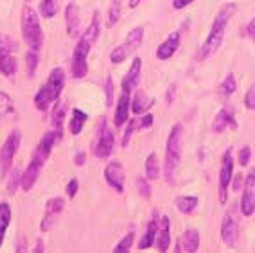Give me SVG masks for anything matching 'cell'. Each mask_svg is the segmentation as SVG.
Masks as SVG:
<instances>
[{
    "instance_id": "cell-1",
    "label": "cell",
    "mask_w": 255,
    "mask_h": 253,
    "mask_svg": "<svg viewBox=\"0 0 255 253\" xmlns=\"http://www.w3.org/2000/svg\"><path fill=\"white\" fill-rule=\"evenodd\" d=\"M237 11V5L234 2H228L225 4L221 9L218 11V14L214 16V22H212V27H210V32L207 40L203 41V45L200 49V54H198V59H207L209 56L216 54L221 47L225 40V32H227V25L230 22V18L234 16V13Z\"/></svg>"
},
{
    "instance_id": "cell-2",
    "label": "cell",
    "mask_w": 255,
    "mask_h": 253,
    "mask_svg": "<svg viewBox=\"0 0 255 253\" xmlns=\"http://www.w3.org/2000/svg\"><path fill=\"white\" fill-rule=\"evenodd\" d=\"M182 135H183L182 126L174 124L167 136L164 176L169 185H174V181H176V171H178V165H180V158H182Z\"/></svg>"
},
{
    "instance_id": "cell-3",
    "label": "cell",
    "mask_w": 255,
    "mask_h": 253,
    "mask_svg": "<svg viewBox=\"0 0 255 253\" xmlns=\"http://www.w3.org/2000/svg\"><path fill=\"white\" fill-rule=\"evenodd\" d=\"M22 34L29 49L40 52L43 47V29L40 25L36 11L29 5H25L22 11Z\"/></svg>"
},
{
    "instance_id": "cell-4",
    "label": "cell",
    "mask_w": 255,
    "mask_h": 253,
    "mask_svg": "<svg viewBox=\"0 0 255 253\" xmlns=\"http://www.w3.org/2000/svg\"><path fill=\"white\" fill-rule=\"evenodd\" d=\"M142 41H144V27H135L129 31V34L126 36V40L123 43H119L114 50H112V54H110V61L114 65H119L126 61L129 56L142 45Z\"/></svg>"
},
{
    "instance_id": "cell-5",
    "label": "cell",
    "mask_w": 255,
    "mask_h": 253,
    "mask_svg": "<svg viewBox=\"0 0 255 253\" xmlns=\"http://www.w3.org/2000/svg\"><path fill=\"white\" fill-rule=\"evenodd\" d=\"M115 145V136L112 129L106 124V119L99 121V126L96 127V142H94V154L97 158H108Z\"/></svg>"
},
{
    "instance_id": "cell-6",
    "label": "cell",
    "mask_w": 255,
    "mask_h": 253,
    "mask_svg": "<svg viewBox=\"0 0 255 253\" xmlns=\"http://www.w3.org/2000/svg\"><path fill=\"white\" fill-rule=\"evenodd\" d=\"M234 176V156L232 149H227L221 158V169H219V181H218V194H219V203L227 205L228 199V187Z\"/></svg>"
},
{
    "instance_id": "cell-7",
    "label": "cell",
    "mask_w": 255,
    "mask_h": 253,
    "mask_svg": "<svg viewBox=\"0 0 255 253\" xmlns=\"http://www.w3.org/2000/svg\"><path fill=\"white\" fill-rule=\"evenodd\" d=\"M20 140H22L20 129H13L9 133V136L5 138L4 145L0 149V176H5V172H9L14 154H16V151L20 147Z\"/></svg>"
},
{
    "instance_id": "cell-8",
    "label": "cell",
    "mask_w": 255,
    "mask_h": 253,
    "mask_svg": "<svg viewBox=\"0 0 255 253\" xmlns=\"http://www.w3.org/2000/svg\"><path fill=\"white\" fill-rule=\"evenodd\" d=\"M92 43L85 38L78 41V45L72 52V77L83 79L88 74V54H90Z\"/></svg>"
},
{
    "instance_id": "cell-9",
    "label": "cell",
    "mask_w": 255,
    "mask_h": 253,
    "mask_svg": "<svg viewBox=\"0 0 255 253\" xmlns=\"http://www.w3.org/2000/svg\"><path fill=\"white\" fill-rule=\"evenodd\" d=\"M61 129H52V131L45 133L43 138L40 140V144L36 145V149L32 153V160H38L40 163H45L47 158L50 156L52 149H54V145L61 140Z\"/></svg>"
},
{
    "instance_id": "cell-10",
    "label": "cell",
    "mask_w": 255,
    "mask_h": 253,
    "mask_svg": "<svg viewBox=\"0 0 255 253\" xmlns=\"http://www.w3.org/2000/svg\"><path fill=\"white\" fill-rule=\"evenodd\" d=\"M241 214L245 217H250L255 214V169L245 176V192L241 198Z\"/></svg>"
},
{
    "instance_id": "cell-11",
    "label": "cell",
    "mask_w": 255,
    "mask_h": 253,
    "mask_svg": "<svg viewBox=\"0 0 255 253\" xmlns=\"http://www.w3.org/2000/svg\"><path fill=\"white\" fill-rule=\"evenodd\" d=\"M65 208V199L63 198H54V199H49L47 201V207H45V216L41 219V230L43 232H49L52 230L58 223L59 216L63 212Z\"/></svg>"
},
{
    "instance_id": "cell-12",
    "label": "cell",
    "mask_w": 255,
    "mask_h": 253,
    "mask_svg": "<svg viewBox=\"0 0 255 253\" xmlns=\"http://www.w3.org/2000/svg\"><path fill=\"white\" fill-rule=\"evenodd\" d=\"M63 86H65V70H63V68L56 67L54 70L50 72L47 83L43 85V90L47 92L49 99L52 101V103H56V101L59 99V95H61Z\"/></svg>"
},
{
    "instance_id": "cell-13",
    "label": "cell",
    "mask_w": 255,
    "mask_h": 253,
    "mask_svg": "<svg viewBox=\"0 0 255 253\" xmlns=\"http://www.w3.org/2000/svg\"><path fill=\"white\" fill-rule=\"evenodd\" d=\"M105 178L115 192H124V167L121 162H110L105 169Z\"/></svg>"
},
{
    "instance_id": "cell-14",
    "label": "cell",
    "mask_w": 255,
    "mask_h": 253,
    "mask_svg": "<svg viewBox=\"0 0 255 253\" xmlns=\"http://www.w3.org/2000/svg\"><path fill=\"white\" fill-rule=\"evenodd\" d=\"M236 127H237V122L232 106L221 108L218 115H216V119L212 121V131L214 133H223L227 129H236Z\"/></svg>"
},
{
    "instance_id": "cell-15",
    "label": "cell",
    "mask_w": 255,
    "mask_h": 253,
    "mask_svg": "<svg viewBox=\"0 0 255 253\" xmlns=\"http://www.w3.org/2000/svg\"><path fill=\"white\" fill-rule=\"evenodd\" d=\"M180 41H182L180 32H176V31L171 32V34L160 43L158 49H156V58H158L160 61H167V59H171L178 52V49H180Z\"/></svg>"
},
{
    "instance_id": "cell-16",
    "label": "cell",
    "mask_w": 255,
    "mask_h": 253,
    "mask_svg": "<svg viewBox=\"0 0 255 253\" xmlns=\"http://www.w3.org/2000/svg\"><path fill=\"white\" fill-rule=\"evenodd\" d=\"M200 250V232L194 230V228H189L182 234V237L178 239L176 250L178 253H194Z\"/></svg>"
},
{
    "instance_id": "cell-17",
    "label": "cell",
    "mask_w": 255,
    "mask_h": 253,
    "mask_svg": "<svg viewBox=\"0 0 255 253\" xmlns=\"http://www.w3.org/2000/svg\"><path fill=\"white\" fill-rule=\"evenodd\" d=\"M237 239H239V226H237V221L230 214H227V216L223 217V223H221V241H223L227 246H236Z\"/></svg>"
},
{
    "instance_id": "cell-18",
    "label": "cell",
    "mask_w": 255,
    "mask_h": 253,
    "mask_svg": "<svg viewBox=\"0 0 255 253\" xmlns=\"http://www.w3.org/2000/svg\"><path fill=\"white\" fill-rule=\"evenodd\" d=\"M129 92H123L121 97H119L117 108H115L114 115V124L117 127L124 126L128 121H129V110H131V97H129Z\"/></svg>"
},
{
    "instance_id": "cell-19",
    "label": "cell",
    "mask_w": 255,
    "mask_h": 253,
    "mask_svg": "<svg viewBox=\"0 0 255 253\" xmlns=\"http://www.w3.org/2000/svg\"><path fill=\"white\" fill-rule=\"evenodd\" d=\"M65 20H67V34L70 38L79 36V31H81V16H79V7L74 2H70L65 7Z\"/></svg>"
},
{
    "instance_id": "cell-20",
    "label": "cell",
    "mask_w": 255,
    "mask_h": 253,
    "mask_svg": "<svg viewBox=\"0 0 255 253\" xmlns=\"http://www.w3.org/2000/svg\"><path fill=\"white\" fill-rule=\"evenodd\" d=\"M140 74H142V59L135 58L131 67H129V70H128V74L123 79V92H129V94H131L133 88L140 81Z\"/></svg>"
},
{
    "instance_id": "cell-21",
    "label": "cell",
    "mask_w": 255,
    "mask_h": 253,
    "mask_svg": "<svg viewBox=\"0 0 255 253\" xmlns=\"http://www.w3.org/2000/svg\"><path fill=\"white\" fill-rule=\"evenodd\" d=\"M158 217H160L158 212L155 210V212H153V217H151V221L147 223L146 234H144V237H142L140 243H138V248L140 250H147L156 244V235H158V225H160Z\"/></svg>"
},
{
    "instance_id": "cell-22",
    "label": "cell",
    "mask_w": 255,
    "mask_h": 253,
    "mask_svg": "<svg viewBox=\"0 0 255 253\" xmlns=\"http://www.w3.org/2000/svg\"><path fill=\"white\" fill-rule=\"evenodd\" d=\"M41 167H43V163L31 158V163H29L25 172L22 174V183H20L25 192H29V190L34 187V183L38 181V176H40V172H41Z\"/></svg>"
},
{
    "instance_id": "cell-23",
    "label": "cell",
    "mask_w": 255,
    "mask_h": 253,
    "mask_svg": "<svg viewBox=\"0 0 255 253\" xmlns=\"http://www.w3.org/2000/svg\"><path fill=\"white\" fill-rule=\"evenodd\" d=\"M171 244V219L167 216L160 217L158 235H156V248L158 252H167Z\"/></svg>"
},
{
    "instance_id": "cell-24",
    "label": "cell",
    "mask_w": 255,
    "mask_h": 253,
    "mask_svg": "<svg viewBox=\"0 0 255 253\" xmlns=\"http://www.w3.org/2000/svg\"><path fill=\"white\" fill-rule=\"evenodd\" d=\"M200 199L196 196H178L174 199V207L180 214H192L198 208Z\"/></svg>"
},
{
    "instance_id": "cell-25",
    "label": "cell",
    "mask_w": 255,
    "mask_h": 253,
    "mask_svg": "<svg viewBox=\"0 0 255 253\" xmlns=\"http://www.w3.org/2000/svg\"><path fill=\"white\" fill-rule=\"evenodd\" d=\"M87 119H88L87 113L81 112L79 108H74L72 110V119L69 121L70 135H79V133L83 131V126L87 124Z\"/></svg>"
},
{
    "instance_id": "cell-26",
    "label": "cell",
    "mask_w": 255,
    "mask_h": 253,
    "mask_svg": "<svg viewBox=\"0 0 255 253\" xmlns=\"http://www.w3.org/2000/svg\"><path fill=\"white\" fill-rule=\"evenodd\" d=\"M18 72V61L13 58L11 54L0 56V74L5 77H14Z\"/></svg>"
},
{
    "instance_id": "cell-27",
    "label": "cell",
    "mask_w": 255,
    "mask_h": 253,
    "mask_svg": "<svg viewBox=\"0 0 255 253\" xmlns=\"http://www.w3.org/2000/svg\"><path fill=\"white\" fill-rule=\"evenodd\" d=\"M153 103H155V101L149 99L144 92H137V95H135L131 101V112L137 113V115L138 113H144L146 110H149L151 106H153Z\"/></svg>"
},
{
    "instance_id": "cell-28",
    "label": "cell",
    "mask_w": 255,
    "mask_h": 253,
    "mask_svg": "<svg viewBox=\"0 0 255 253\" xmlns=\"http://www.w3.org/2000/svg\"><path fill=\"white\" fill-rule=\"evenodd\" d=\"M99 34H101V14H99V11H96V13L92 14V22L87 31H85V34H83V38L88 40L90 43H94V41L99 38Z\"/></svg>"
},
{
    "instance_id": "cell-29",
    "label": "cell",
    "mask_w": 255,
    "mask_h": 253,
    "mask_svg": "<svg viewBox=\"0 0 255 253\" xmlns=\"http://www.w3.org/2000/svg\"><path fill=\"white\" fill-rule=\"evenodd\" d=\"M146 176L149 181H155L160 178V162H158V156L156 153H151L147 154L146 158Z\"/></svg>"
},
{
    "instance_id": "cell-30",
    "label": "cell",
    "mask_w": 255,
    "mask_h": 253,
    "mask_svg": "<svg viewBox=\"0 0 255 253\" xmlns=\"http://www.w3.org/2000/svg\"><path fill=\"white\" fill-rule=\"evenodd\" d=\"M11 223V207L5 201L0 203V246L4 243V235L7 232V226Z\"/></svg>"
},
{
    "instance_id": "cell-31",
    "label": "cell",
    "mask_w": 255,
    "mask_h": 253,
    "mask_svg": "<svg viewBox=\"0 0 255 253\" xmlns=\"http://www.w3.org/2000/svg\"><path fill=\"white\" fill-rule=\"evenodd\" d=\"M121 11H123V0H112V5H110L108 11V20H106L108 27L117 25L119 18H121Z\"/></svg>"
},
{
    "instance_id": "cell-32",
    "label": "cell",
    "mask_w": 255,
    "mask_h": 253,
    "mask_svg": "<svg viewBox=\"0 0 255 253\" xmlns=\"http://www.w3.org/2000/svg\"><path fill=\"white\" fill-rule=\"evenodd\" d=\"M14 50H18V43L9 34H0V56L11 54Z\"/></svg>"
},
{
    "instance_id": "cell-33",
    "label": "cell",
    "mask_w": 255,
    "mask_h": 253,
    "mask_svg": "<svg viewBox=\"0 0 255 253\" xmlns=\"http://www.w3.org/2000/svg\"><path fill=\"white\" fill-rule=\"evenodd\" d=\"M236 90H237L236 77H234V74H228L223 81H221V85H219V94L223 95V97H230V95H234Z\"/></svg>"
},
{
    "instance_id": "cell-34",
    "label": "cell",
    "mask_w": 255,
    "mask_h": 253,
    "mask_svg": "<svg viewBox=\"0 0 255 253\" xmlns=\"http://www.w3.org/2000/svg\"><path fill=\"white\" fill-rule=\"evenodd\" d=\"M65 113H67V106H65L63 103L56 104V106H54V113H52V126H54V129H61V131H63Z\"/></svg>"
},
{
    "instance_id": "cell-35",
    "label": "cell",
    "mask_w": 255,
    "mask_h": 253,
    "mask_svg": "<svg viewBox=\"0 0 255 253\" xmlns=\"http://www.w3.org/2000/svg\"><path fill=\"white\" fill-rule=\"evenodd\" d=\"M50 104H52V101L49 99V95H47V92L43 90V86L38 88L36 95H34V106H36V110H40V112H47Z\"/></svg>"
},
{
    "instance_id": "cell-36",
    "label": "cell",
    "mask_w": 255,
    "mask_h": 253,
    "mask_svg": "<svg viewBox=\"0 0 255 253\" xmlns=\"http://www.w3.org/2000/svg\"><path fill=\"white\" fill-rule=\"evenodd\" d=\"M40 13L43 18H52L58 13V0H41Z\"/></svg>"
},
{
    "instance_id": "cell-37",
    "label": "cell",
    "mask_w": 255,
    "mask_h": 253,
    "mask_svg": "<svg viewBox=\"0 0 255 253\" xmlns=\"http://www.w3.org/2000/svg\"><path fill=\"white\" fill-rule=\"evenodd\" d=\"M14 112V103L5 92H0V117H7Z\"/></svg>"
},
{
    "instance_id": "cell-38",
    "label": "cell",
    "mask_w": 255,
    "mask_h": 253,
    "mask_svg": "<svg viewBox=\"0 0 255 253\" xmlns=\"http://www.w3.org/2000/svg\"><path fill=\"white\" fill-rule=\"evenodd\" d=\"M133 239H135V234H133V232L126 234V235L123 237V239H121V241L117 243V246L114 248V253H128L129 250H131Z\"/></svg>"
},
{
    "instance_id": "cell-39",
    "label": "cell",
    "mask_w": 255,
    "mask_h": 253,
    "mask_svg": "<svg viewBox=\"0 0 255 253\" xmlns=\"http://www.w3.org/2000/svg\"><path fill=\"white\" fill-rule=\"evenodd\" d=\"M135 185H137L138 194L142 196L144 199H149L151 198V187H149V180L144 176H137L135 178Z\"/></svg>"
},
{
    "instance_id": "cell-40",
    "label": "cell",
    "mask_w": 255,
    "mask_h": 253,
    "mask_svg": "<svg viewBox=\"0 0 255 253\" xmlns=\"http://www.w3.org/2000/svg\"><path fill=\"white\" fill-rule=\"evenodd\" d=\"M25 63H27V76L34 77V72H36V67H38V52L29 50L27 54H25Z\"/></svg>"
},
{
    "instance_id": "cell-41",
    "label": "cell",
    "mask_w": 255,
    "mask_h": 253,
    "mask_svg": "<svg viewBox=\"0 0 255 253\" xmlns=\"http://www.w3.org/2000/svg\"><path fill=\"white\" fill-rule=\"evenodd\" d=\"M20 183H22V174H20L18 169H13V171H11L9 181H7V192H9V194H14Z\"/></svg>"
},
{
    "instance_id": "cell-42",
    "label": "cell",
    "mask_w": 255,
    "mask_h": 253,
    "mask_svg": "<svg viewBox=\"0 0 255 253\" xmlns=\"http://www.w3.org/2000/svg\"><path fill=\"white\" fill-rule=\"evenodd\" d=\"M250 158H252V149L250 145H243L241 149H239V156H237V162L241 167H246L248 163H250Z\"/></svg>"
},
{
    "instance_id": "cell-43",
    "label": "cell",
    "mask_w": 255,
    "mask_h": 253,
    "mask_svg": "<svg viewBox=\"0 0 255 253\" xmlns=\"http://www.w3.org/2000/svg\"><path fill=\"white\" fill-rule=\"evenodd\" d=\"M245 106L248 110H255V85L250 86V90L245 95Z\"/></svg>"
},
{
    "instance_id": "cell-44",
    "label": "cell",
    "mask_w": 255,
    "mask_h": 253,
    "mask_svg": "<svg viewBox=\"0 0 255 253\" xmlns=\"http://www.w3.org/2000/svg\"><path fill=\"white\" fill-rule=\"evenodd\" d=\"M133 129H135V121H128V127L126 131H124V136H123V147H128L129 140H131V135H133Z\"/></svg>"
},
{
    "instance_id": "cell-45",
    "label": "cell",
    "mask_w": 255,
    "mask_h": 253,
    "mask_svg": "<svg viewBox=\"0 0 255 253\" xmlns=\"http://www.w3.org/2000/svg\"><path fill=\"white\" fill-rule=\"evenodd\" d=\"M78 189H79L78 178H72V180L69 181V185H67V196H69L70 199L76 198V194H78Z\"/></svg>"
},
{
    "instance_id": "cell-46",
    "label": "cell",
    "mask_w": 255,
    "mask_h": 253,
    "mask_svg": "<svg viewBox=\"0 0 255 253\" xmlns=\"http://www.w3.org/2000/svg\"><path fill=\"white\" fill-rule=\"evenodd\" d=\"M105 90H106V104H112V99H114V81L112 79H106V85H105Z\"/></svg>"
},
{
    "instance_id": "cell-47",
    "label": "cell",
    "mask_w": 255,
    "mask_h": 253,
    "mask_svg": "<svg viewBox=\"0 0 255 253\" xmlns=\"http://www.w3.org/2000/svg\"><path fill=\"white\" fill-rule=\"evenodd\" d=\"M153 122H155V117L147 113V115H144V117L140 119V122H138V127H140V129H144V127H149Z\"/></svg>"
},
{
    "instance_id": "cell-48",
    "label": "cell",
    "mask_w": 255,
    "mask_h": 253,
    "mask_svg": "<svg viewBox=\"0 0 255 253\" xmlns=\"http://www.w3.org/2000/svg\"><path fill=\"white\" fill-rule=\"evenodd\" d=\"M192 2H194V0H173V7L174 9H185L187 5H191Z\"/></svg>"
},
{
    "instance_id": "cell-49",
    "label": "cell",
    "mask_w": 255,
    "mask_h": 253,
    "mask_svg": "<svg viewBox=\"0 0 255 253\" xmlns=\"http://www.w3.org/2000/svg\"><path fill=\"white\" fill-rule=\"evenodd\" d=\"M85 162H87V154L83 153V151H79V153L74 156V163H76L78 167H81V165H85Z\"/></svg>"
},
{
    "instance_id": "cell-50",
    "label": "cell",
    "mask_w": 255,
    "mask_h": 253,
    "mask_svg": "<svg viewBox=\"0 0 255 253\" xmlns=\"http://www.w3.org/2000/svg\"><path fill=\"white\" fill-rule=\"evenodd\" d=\"M246 34H248V38H250L252 41H255V18L246 25Z\"/></svg>"
},
{
    "instance_id": "cell-51",
    "label": "cell",
    "mask_w": 255,
    "mask_h": 253,
    "mask_svg": "<svg viewBox=\"0 0 255 253\" xmlns=\"http://www.w3.org/2000/svg\"><path fill=\"white\" fill-rule=\"evenodd\" d=\"M174 92H176V85H171L167 88V95H165V101H167V104L174 103Z\"/></svg>"
},
{
    "instance_id": "cell-52",
    "label": "cell",
    "mask_w": 255,
    "mask_h": 253,
    "mask_svg": "<svg viewBox=\"0 0 255 253\" xmlns=\"http://www.w3.org/2000/svg\"><path fill=\"white\" fill-rule=\"evenodd\" d=\"M140 2H144V0H129V2H128V7H129V9H135V7L140 5Z\"/></svg>"
},
{
    "instance_id": "cell-53",
    "label": "cell",
    "mask_w": 255,
    "mask_h": 253,
    "mask_svg": "<svg viewBox=\"0 0 255 253\" xmlns=\"http://www.w3.org/2000/svg\"><path fill=\"white\" fill-rule=\"evenodd\" d=\"M243 178H245V176H241V174H237V176H236V183H234V189H236V190H239V189H241Z\"/></svg>"
},
{
    "instance_id": "cell-54",
    "label": "cell",
    "mask_w": 255,
    "mask_h": 253,
    "mask_svg": "<svg viewBox=\"0 0 255 253\" xmlns=\"http://www.w3.org/2000/svg\"><path fill=\"white\" fill-rule=\"evenodd\" d=\"M32 252H45V250H43V243H41V241H38L36 248L32 250Z\"/></svg>"
}]
</instances>
